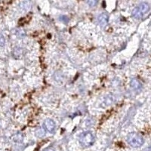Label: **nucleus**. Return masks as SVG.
<instances>
[{
    "instance_id": "nucleus-2",
    "label": "nucleus",
    "mask_w": 151,
    "mask_h": 151,
    "mask_svg": "<svg viewBox=\"0 0 151 151\" xmlns=\"http://www.w3.org/2000/svg\"><path fill=\"white\" fill-rule=\"evenodd\" d=\"M127 142L132 147H139L143 144L144 139L141 134L135 133V132H132V133H129L127 136Z\"/></svg>"
},
{
    "instance_id": "nucleus-8",
    "label": "nucleus",
    "mask_w": 151,
    "mask_h": 151,
    "mask_svg": "<svg viewBox=\"0 0 151 151\" xmlns=\"http://www.w3.org/2000/svg\"><path fill=\"white\" fill-rule=\"evenodd\" d=\"M45 134V131H44L43 128H38L37 130L36 131V135L37 136V137H39V138H42V137H44Z\"/></svg>"
},
{
    "instance_id": "nucleus-7",
    "label": "nucleus",
    "mask_w": 151,
    "mask_h": 151,
    "mask_svg": "<svg viewBox=\"0 0 151 151\" xmlns=\"http://www.w3.org/2000/svg\"><path fill=\"white\" fill-rule=\"evenodd\" d=\"M23 139H24V135L21 133L19 134H16L13 136V140L17 142V143H21L23 141Z\"/></svg>"
},
{
    "instance_id": "nucleus-1",
    "label": "nucleus",
    "mask_w": 151,
    "mask_h": 151,
    "mask_svg": "<svg viewBox=\"0 0 151 151\" xmlns=\"http://www.w3.org/2000/svg\"><path fill=\"white\" fill-rule=\"evenodd\" d=\"M79 141L82 147H88L93 145L95 141V138L92 132H82L79 137Z\"/></svg>"
},
{
    "instance_id": "nucleus-3",
    "label": "nucleus",
    "mask_w": 151,
    "mask_h": 151,
    "mask_svg": "<svg viewBox=\"0 0 151 151\" xmlns=\"http://www.w3.org/2000/svg\"><path fill=\"white\" fill-rule=\"evenodd\" d=\"M150 10L149 4L147 2H141L138 6L134 8L132 11V16L136 19H141L143 16L147 13V11Z\"/></svg>"
},
{
    "instance_id": "nucleus-5",
    "label": "nucleus",
    "mask_w": 151,
    "mask_h": 151,
    "mask_svg": "<svg viewBox=\"0 0 151 151\" xmlns=\"http://www.w3.org/2000/svg\"><path fill=\"white\" fill-rule=\"evenodd\" d=\"M130 85L131 88H132L133 90L135 91H138V92H139L142 89L141 83V82H140L139 80H138L137 79H132L130 82Z\"/></svg>"
},
{
    "instance_id": "nucleus-12",
    "label": "nucleus",
    "mask_w": 151,
    "mask_h": 151,
    "mask_svg": "<svg viewBox=\"0 0 151 151\" xmlns=\"http://www.w3.org/2000/svg\"><path fill=\"white\" fill-rule=\"evenodd\" d=\"M44 151H55V149H53L52 147H48V148H46Z\"/></svg>"
},
{
    "instance_id": "nucleus-4",
    "label": "nucleus",
    "mask_w": 151,
    "mask_h": 151,
    "mask_svg": "<svg viewBox=\"0 0 151 151\" xmlns=\"http://www.w3.org/2000/svg\"><path fill=\"white\" fill-rule=\"evenodd\" d=\"M44 128H45V130L47 132H50V133H53L55 132V128H56V124L52 119H47L44 121Z\"/></svg>"
},
{
    "instance_id": "nucleus-6",
    "label": "nucleus",
    "mask_w": 151,
    "mask_h": 151,
    "mask_svg": "<svg viewBox=\"0 0 151 151\" xmlns=\"http://www.w3.org/2000/svg\"><path fill=\"white\" fill-rule=\"evenodd\" d=\"M108 20H109V16H108L107 14L106 13H101L98 17V23L102 26H105L107 24Z\"/></svg>"
},
{
    "instance_id": "nucleus-11",
    "label": "nucleus",
    "mask_w": 151,
    "mask_h": 151,
    "mask_svg": "<svg viewBox=\"0 0 151 151\" xmlns=\"http://www.w3.org/2000/svg\"><path fill=\"white\" fill-rule=\"evenodd\" d=\"M88 4H89V6H91V7H94L98 4V2L94 1V0H91V1L88 2Z\"/></svg>"
},
{
    "instance_id": "nucleus-9",
    "label": "nucleus",
    "mask_w": 151,
    "mask_h": 151,
    "mask_svg": "<svg viewBox=\"0 0 151 151\" xmlns=\"http://www.w3.org/2000/svg\"><path fill=\"white\" fill-rule=\"evenodd\" d=\"M13 54L15 57H16V55H18V57H20V56L22 55V50L21 49V48H15Z\"/></svg>"
},
{
    "instance_id": "nucleus-10",
    "label": "nucleus",
    "mask_w": 151,
    "mask_h": 151,
    "mask_svg": "<svg viewBox=\"0 0 151 151\" xmlns=\"http://www.w3.org/2000/svg\"><path fill=\"white\" fill-rule=\"evenodd\" d=\"M5 43H6V39H5V38L2 34H0V47L4 46Z\"/></svg>"
}]
</instances>
